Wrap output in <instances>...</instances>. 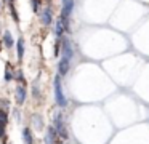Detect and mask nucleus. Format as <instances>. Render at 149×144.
Listing matches in <instances>:
<instances>
[{
  "label": "nucleus",
  "mask_w": 149,
  "mask_h": 144,
  "mask_svg": "<svg viewBox=\"0 0 149 144\" xmlns=\"http://www.w3.org/2000/svg\"><path fill=\"white\" fill-rule=\"evenodd\" d=\"M53 88H55V99H56V104L59 107H66L68 106V99H66L64 93H63V86H61V75H56L55 80H53Z\"/></svg>",
  "instance_id": "1"
},
{
  "label": "nucleus",
  "mask_w": 149,
  "mask_h": 144,
  "mask_svg": "<svg viewBox=\"0 0 149 144\" xmlns=\"http://www.w3.org/2000/svg\"><path fill=\"white\" fill-rule=\"evenodd\" d=\"M61 50H63L61 56L72 59V56H74V50H72V45H71V40H69V38H63L61 40Z\"/></svg>",
  "instance_id": "4"
},
{
  "label": "nucleus",
  "mask_w": 149,
  "mask_h": 144,
  "mask_svg": "<svg viewBox=\"0 0 149 144\" xmlns=\"http://www.w3.org/2000/svg\"><path fill=\"white\" fill-rule=\"evenodd\" d=\"M15 95H16V102L19 106H23L24 104V101H26V98H27V91H26V88H24L23 85H18L16 86V90H15Z\"/></svg>",
  "instance_id": "7"
},
{
  "label": "nucleus",
  "mask_w": 149,
  "mask_h": 144,
  "mask_svg": "<svg viewBox=\"0 0 149 144\" xmlns=\"http://www.w3.org/2000/svg\"><path fill=\"white\" fill-rule=\"evenodd\" d=\"M34 123H36L37 130H42L43 122H42V117H40V115H34Z\"/></svg>",
  "instance_id": "15"
},
{
  "label": "nucleus",
  "mask_w": 149,
  "mask_h": 144,
  "mask_svg": "<svg viewBox=\"0 0 149 144\" xmlns=\"http://www.w3.org/2000/svg\"><path fill=\"white\" fill-rule=\"evenodd\" d=\"M72 10H74V0H63L59 19L63 21L66 31H69V18H71V15H72Z\"/></svg>",
  "instance_id": "2"
},
{
  "label": "nucleus",
  "mask_w": 149,
  "mask_h": 144,
  "mask_svg": "<svg viewBox=\"0 0 149 144\" xmlns=\"http://www.w3.org/2000/svg\"><path fill=\"white\" fill-rule=\"evenodd\" d=\"M56 136H58V133H56L55 127H48V130L45 133V144H58L56 143Z\"/></svg>",
  "instance_id": "8"
},
{
  "label": "nucleus",
  "mask_w": 149,
  "mask_h": 144,
  "mask_svg": "<svg viewBox=\"0 0 149 144\" xmlns=\"http://www.w3.org/2000/svg\"><path fill=\"white\" fill-rule=\"evenodd\" d=\"M11 79H13V67L11 64H7L5 66V82H10Z\"/></svg>",
  "instance_id": "14"
},
{
  "label": "nucleus",
  "mask_w": 149,
  "mask_h": 144,
  "mask_svg": "<svg viewBox=\"0 0 149 144\" xmlns=\"http://www.w3.org/2000/svg\"><path fill=\"white\" fill-rule=\"evenodd\" d=\"M64 31H66V27H64V24H63V21L58 19V21H56V26H55V35L58 38H61V35L64 34Z\"/></svg>",
  "instance_id": "11"
},
{
  "label": "nucleus",
  "mask_w": 149,
  "mask_h": 144,
  "mask_svg": "<svg viewBox=\"0 0 149 144\" xmlns=\"http://www.w3.org/2000/svg\"><path fill=\"white\" fill-rule=\"evenodd\" d=\"M53 127H55L56 133L63 138V139H68V130H66V125H64V120H63L61 114H56L55 115V120H53Z\"/></svg>",
  "instance_id": "3"
},
{
  "label": "nucleus",
  "mask_w": 149,
  "mask_h": 144,
  "mask_svg": "<svg viewBox=\"0 0 149 144\" xmlns=\"http://www.w3.org/2000/svg\"><path fill=\"white\" fill-rule=\"evenodd\" d=\"M21 136H23V141L24 144H34V138H32V131H31V128H23V133H21Z\"/></svg>",
  "instance_id": "9"
},
{
  "label": "nucleus",
  "mask_w": 149,
  "mask_h": 144,
  "mask_svg": "<svg viewBox=\"0 0 149 144\" xmlns=\"http://www.w3.org/2000/svg\"><path fill=\"white\" fill-rule=\"evenodd\" d=\"M8 2H10V3H13V2H15V0H8Z\"/></svg>",
  "instance_id": "17"
},
{
  "label": "nucleus",
  "mask_w": 149,
  "mask_h": 144,
  "mask_svg": "<svg viewBox=\"0 0 149 144\" xmlns=\"http://www.w3.org/2000/svg\"><path fill=\"white\" fill-rule=\"evenodd\" d=\"M16 50H18V59L23 61V56H24V40H23V37L18 38V42H16Z\"/></svg>",
  "instance_id": "10"
},
{
  "label": "nucleus",
  "mask_w": 149,
  "mask_h": 144,
  "mask_svg": "<svg viewBox=\"0 0 149 144\" xmlns=\"http://www.w3.org/2000/svg\"><path fill=\"white\" fill-rule=\"evenodd\" d=\"M0 50H2V42H0Z\"/></svg>",
  "instance_id": "18"
},
{
  "label": "nucleus",
  "mask_w": 149,
  "mask_h": 144,
  "mask_svg": "<svg viewBox=\"0 0 149 144\" xmlns=\"http://www.w3.org/2000/svg\"><path fill=\"white\" fill-rule=\"evenodd\" d=\"M69 69H71V59H69V58L61 56V59H59V63H58V74L61 77L63 75H68Z\"/></svg>",
  "instance_id": "5"
},
{
  "label": "nucleus",
  "mask_w": 149,
  "mask_h": 144,
  "mask_svg": "<svg viewBox=\"0 0 149 144\" xmlns=\"http://www.w3.org/2000/svg\"><path fill=\"white\" fill-rule=\"evenodd\" d=\"M7 125H8V114L5 109H0V127L7 128Z\"/></svg>",
  "instance_id": "13"
},
{
  "label": "nucleus",
  "mask_w": 149,
  "mask_h": 144,
  "mask_svg": "<svg viewBox=\"0 0 149 144\" xmlns=\"http://www.w3.org/2000/svg\"><path fill=\"white\" fill-rule=\"evenodd\" d=\"M3 45H5L7 48H11V47L15 45V42H13V37H11V34H10L8 31L3 34Z\"/></svg>",
  "instance_id": "12"
},
{
  "label": "nucleus",
  "mask_w": 149,
  "mask_h": 144,
  "mask_svg": "<svg viewBox=\"0 0 149 144\" xmlns=\"http://www.w3.org/2000/svg\"><path fill=\"white\" fill-rule=\"evenodd\" d=\"M40 21H42V24H43V26L52 24V21H53V11H52V6H47V8H43V11L40 13Z\"/></svg>",
  "instance_id": "6"
},
{
  "label": "nucleus",
  "mask_w": 149,
  "mask_h": 144,
  "mask_svg": "<svg viewBox=\"0 0 149 144\" xmlns=\"http://www.w3.org/2000/svg\"><path fill=\"white\" fill-rule=\"evenodd\" d=\"M31 5H32V10L37 13V11H39V8H40V0H32Z\"/></svg>",
  "instance_id": "16"
}]
</instances>
